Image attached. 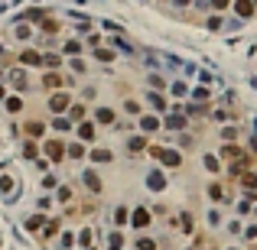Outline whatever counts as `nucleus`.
<instances>
[{
  "mask_svg": "<svg viewBox=\"0 0 257 250\" xmlns=\"http://www.w3.org/2000/svg\"><path fill=\"white\" fill-rule=\"evenodd\" d=\"M43 156L49 159V163H55V166H62L65 163V140H46L43 143Z\"/></svg>",
  "mask_w": 257,
  "mask_h": 250,
  "instance_id": "1",
  "label": "nucleus"
},
{
  "mask_svg": "<svg viewBox=\"0 0 257 250\" xmlns=\"http://www.w3.org/2000/svg\"><path fill=\"white\" fill-rule=\"evenodd\" d=\"M91 124L94 127H114L117 124V110L108 107V104H98V107L91 110Z\"/></svg>",
  "mask_w": 257,
  "mask_h": 250,
  "instance_id": "2",
  "label": "nucleus"
},
{
  "mask_svg": "<svg viewBox=\"0 0 257 250\" xmlns=\"http://www.w3.org/2000/svg\"><path fill=\"white\" fill-rule=\"evenodd\" d=\"M150 224H153V211H150L147 205H137V208H133V227H137V231H147Z\"/></svg>",
  "mask_w": 257,
  "mask_h": 250,
  "instance_id": "3",
  "label": "nucleus"
},
{
  "mask_svg": "<svg viewBox=\"0 0 257 250\" xmlns=\"http://www.w3.org/2000/svg\"><path fill=\"white\" fill-rule=\"evenodd\" d=\"M137 127H140L143 137H150V133H156L160 127H163V120L156 117V114H140V117H137Z\"/></svg>",
  "mask_w": 257,
  "mask_h": 250,
  "instance_id": "4",
  "label": "nucleus"
},
{
  "mask_svg": "<svg viewBox=\"0 0 257 250\" xmlns=\"http://www.w3.org/2000/svg\"><path fill=\"white\" fill-rule=\"evenodd\" d=\"M65 75L62 71H52V69H43V78H39V85L43 88H62Z\"/></svg>",
  "mask_w": 257,
  "mask_h": 250,
  "instance_id": "5",
  "label": "nucleus"
},
{
  "mask_svg": "<svg viewBox=\"0 0 257 250\" xmlns=\"http://www.w3.org/2000/svg\"><path fill=\"white\" fill-rule=\"evenodd\" d=\"M231 7H234V13H238V16H244V20H251V16L257 13L254 0H231Z\"/></svg>",
  "mask_w": 257,
  "mask_h": 250,
  "instance_id": "6",
  "label": "nucleus"
},
{
  "mask_svg": "<svg viewBox=\"0 0 257 250\" xmlns=\"http://www.w3.org/2000/svg\"><path fill=\"white\" fill-rule=\"evenodd\" d=\"M209 198H212V202H215V205H225V202H231L221 182H209Z\"/></svg>",
  "mask_w": 257,
  "mask_h": 250,
  "instance_id": "7",
  "label": "nucleus"
},
{
  "mask_svg": "<svg viewBox=\"0 0 257 250\" xmlns=\"http://www.w3.org/2000/svg\"><path fill=\"white\" fill-rule=\"evenodd\" d=\"M82 182L91 188L94 195H101V179H98V172H94V169H82Z\"/></svg>",
  "mask_w": 257,
  "mask_h": 250,
  "instance_id": "8",
  "label": "nucleus"
},
{
  "mask_svg": "<svg viewBox=\"0 0 257 250\" xmlns=\"http://www.w3.org/2000/svg\"><path fill=\"white\" fill-rule=\"evenodd\" d=\"M46 214H39V211H36V214H30V218H26V231H30V234H43V227H46Z\"/></svg>",
  "mask_w": 257,
  "mask_h": 250,
  "instance_id": "9",
  "label": "nucleus"
},
{
  "mask_svg": "<svg viewBox=\"0 0 257 250\" xmlns=\"http://www.w3.org/2000/svg\"><path fill=\"white\" fill-rule=\"evenodd\" d=\"M143 149H147V137H143V133H137V137L127 140V153H130V156H140Z\"/></svg>",
  "mask_w": 257,
  "mask_h": 250,
  "instance_id": "10",
  "label": "nucleus"
},
{
  "mask_svg": "<svg viewBox=\"0 0 257 250\" xmlns=\"http://www.w3.org/2000/svg\"><path fill=\"white\" fill-rule=\"evenodd\" d=\"M88 159L91 163H114V153L104 146H94V149H88Z\"/></svg>",
  "mask_w": 257,
  "mask_h": 250,
  "instance_id": "11",
  "label": "nucleus"
},
{
  "mask_svg": "<svg viewBox=\"0 0 257 250\" xmlns=\"http://www.w3.org/2000/svg\"><path fill=\"white\" fill-rule=\"evenodd\" d=\"M88 156V149H85V143H65V159H85Z\"/></svg>",
  "mask_w": 257,
  "mask_h": 250,
  "instance_id": "12",
  "label": "nucleus"
},
{
  "mask_svg": "<svg viewBox=\"0 0 257 250\" xmlns=\"http://www.w3.org/2000/svg\"><path fill=\"white\" fill-rule=\"evenodd\" d=\"M62 231V218H52V221H46V227H43V241H52L55 234Z\"/></svg>",
  "mask_w": 257,
  "mask_h": 250,
  "instance_id": "13",
  "label": "nucleus"
},
{
  "mask_svg": "<svg viewBox=\"0 0 257 250\" xmlns=\"http://www.w3.org/2000/svg\"><path fill=\"white\" fill-rule=\"evenodd\" d=\"M186 127H189V120L186 117H182V114H170V117H166V130H186Z\"/></svg>",
  "mask_w": 257,
  "mask_h": 250,
  "instance_id": "14",
  "label": "nucleus"
},
{
  "mask_svg": "<svg viewBox=\"0 0 257 250\" xmlns=\"http://www.w3.org/2000/svg\"><path fill=\"white\" fill-rule=\"evenodd\" d=\"M20 153H23L26 159H39V146H36V140H23V143H20Z\"/></svg>",
  "mask_w": 257,
  "mask_h": 250,
  "instance_id": "15",
  "label": "nucleus"
},
{
  "mask_svg": "<svg viewBox=\"0 0 257 250\" xmlns=\"http://www.w3.org/2000/svg\"><path fill=\"white\" fill-rule=\"evenodd\" d=\"M133 250H160V244H156V237H137Z\"/></svg>",
  "mask_w": 257,
  "mask_h": 250,
  "instance_id": "16",
  "label": "nucleus"
},
{
  "mask_svg": "<svg viewBox=\"0 0 257 250\" xmlns=\"http://www.w3.org/2000/svg\"><path fill=\"white\" fill-rule=\"evenodd\" d=\"M124 110L130 114V117H140V114H143V104L137 101V98H127V101H124Z\"/></svg>",
  "mask_w": 257,
  "mask_h": 250,
  "instance_id": "17",
  "label": "nucleus"
},
{
  "mask_svg": "<svg viewBox=\"0 0 257 250\" xmlns=\"http://www.w3.org/2000/svg\"><path fill=\"white\" fill-rule=\"evenodd\" d=\"M78 137H82V140H94V124H91V120H82V127H78Z\"/></svg>",
  "mask_w": 257,
  "mask_h": 250,
  "instance_id": "18",
  "label": "nucleus"
},
{
  "mask_svg": "<svg viewBox=\"0 0 257 250\" xmlns=\"http://www.w3.org/2000/svg\"><path fill=\"white\" fill-rule=\"evenodd\" d=\"M13 36H16V39H33V26L16 23V26H13Z\"/></svg>",
  "mask_w": 257,
  "mask_h": 250,
  "instance_id": "19",
  "label": "nucleus"
},
{
  "mask_svg": "<svg viewBox=\"0 0 257 250\" xmlns=\"http://www.w3.org/2000/svg\"><path fill=\"white\" fill-rule=\"evenodd\" d=\"M221 140L225 143H238V127H221Z\"/></svg>",
  "mask_w": 257,
  "mask_h": 250,
  "instance_id": "20",
  "label": "nucleus"
},
{
  "mask_svg": "<svg viewBox=\"0 0 257 250\" xmlns=\"http://www.w3.org/2000/svg\"><path fill=\"white\" fill-rule=\"evenodd\" d=\"M7 110H10V114H16V110H23V98H20V94L7 98Z\"/></svg>",
  "mask_w": 257,
  "mask_h": 250,
  "instance_id": "21",
  "label": "nucleus"
},
{
  "mask_svg": "<svg viewBox=\"0 0 257 250\" xmlns=\"http://www.w3.org/2000/svg\"><path fill=\"white\" fill-rule=\"evenodd\" d=\"M147 101H150V107H156V110H166V101L160 98V94H147Z\"/></svg>",
  "mask_w": 257,
  "mask_h": 250,
  "instance_id": "22",
  "label": "nucleus"
},
{
  "mask_svg": "<svg viewBox=\"0 0 257 250\" xmlns=\"http://www.w3.org/2000/svg\"><path fill=\"white\" fill-rule=\"evenodd\" d=\"M209 98H212L209 88H195V91H192V101H209Z\"/></svg>",
  "mask_w": 257,
  "mask_h": 250,
  "instance_id": "23",
  "label": "nucleus"
},
{
  "mask_svg": "<svg viewBox=\"0 0 257 250\" xmlns=\"http://www.w3.org/2000/svg\"><path fill=\"white\" fill-rule=\"evenodd\" d=\"M170 94H172V98H186V85H182V81H176V85L170 88Z\"/></svg>",
  "mask_w": 257,
  "mask_h": 250,
  "instance_id": "24",
  "label": "nucleus"
},
{
  "mask_svg": "<svg viewBox=\"0 0 257 250\" xmlns=\"http://www.w3.org/2000/svg\"><path fill=\"white\" fill-rule=\"evenodd\" d=\"M244 241H257V224H248V227H244Z\"/></svg>",
  "mask_w": 257,
  "mask_h": 250,
  "instance_id": "25",
  "label": "nucleus"
},
{
  "mask_svg": "<svg viewBox=\"0 0 257 250\" xmlns=\"http://www.w3.org/2000/svg\"><path fill=\"white\" fill-rule=\"evenodd\" d=\"M172 3H176V7H189V3H192V0H172Z\"/></svg>",
  "mask_w": 257,
  "mask_h": 250,
  "instance_id": "26",
  "label": "nucleus"
},
{
  "mask_svg": "<svg viewBox=\"0 0 257 250\" xmlns=\"http://www.w3.org/2000/svg\"><path fill=\"white\" fill-rule=\"evenodd\" d=\"M251 211H254V218H257V202H254V208H251Z\"/></svg>",
  "mask_w": 257,
  "mask_h": 250,
  "instance_id": "27",
  "label": "nucleus"
},
{
  "mask_svg": "<svg viewBox=\"0 0 257 250\" xmlns=\"http://www.w3.org/2000/svg\"><path fill=\"white\" fill-rule=\"evenodd\" d=\"M228 250H244V247H228Z\"/></svg>",
  "mask_w": 257,
  "mask_h": 250,
  "instance_id": "28",
  "label": "nucleus"
}]
</instances>
